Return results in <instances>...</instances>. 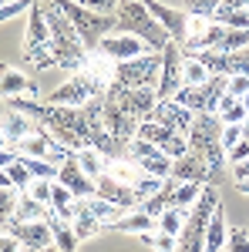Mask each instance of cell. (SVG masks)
Wrapping results in <instances>:
<instances>
[{
	"mask_svg": "<svg viewBox=\"0 0 249 252\" xmlns=\"http://www.w3.org/2000/svg\"><path fill=\"white\" fill-rule=\"evenodd\" d=\"M209 78H212L209 67L195 58V54H182V81L185 84H206Z\"/></svg>",
	"mask_w": 249,
	"mask_h": 252,
	"instance_id": "cell-29",
	"label": "cell"
},
{
	"mask_svg": "<svg viewBox=\"0 0 249 252\" xmlns=\"http://www.w3.org/2000/svg\"><path fill=\"white\" fill-rule=\"evenodd\" d=\"M172 178L175 182H199V185H212V168L199 152H185V155L172 158Z\"/></svg>",
	"mask_w": 249,
	"mask_h": 252,
	"instance_id": "cell-13",
	"label": "cell"
},
{
	"mask_svg": "<svg viewBox=\"0 0 249 252\" xmlns=\"http://www.w3.org/2000/svg\"><path fill=\"white\" fill-rule=\"evenodd\" d=\"M115 31L142 37L152 51H162V47L172 40L169 34H165V27L155 20V14L142 3V0H121V3H118V10H115Z\"/></svg>",
	"mask_w": 249,
	"mask_h": 252,
	"instance_id": "cell-1",
	"label": "cell"
},
{
	"mask_svg": "<svg viewBox=\"0 0 249 252\" xmlns=\"http://www.w3.org/2000/svg\"><path fill=\"white\" fill-rule=\"evenodd\" d=\"M215 115H219V121H222V125H243L249 111L243 108V101H239V97L222 94V97H219V108H215Z\"/></svg>",
	"mask_w": 249,
	"mask_h": 252,
	"instance_id": "cell-24",
	"label": "cell"
},
{
	"mask_svg": "<svg viewBox=\"0 0 249 252\" xmlns=\"http://www.w3.org/2000/svg\"><path fill=\"white\" fill-rule=\"evenodd\" d=\"M0 189H14V182H10V172H7V168H0Z\"/></svg>",
	"mask_w": 249,
	"mask_h": 252,
	"instance_id": "cell-50",
	"label": "cell"
},
{
	"mask_svg": "<svg viewBox=\"0 0 249 252\" xmlns=\"http://www.w3.org/2000/svg\"><path fill=\"white\" fill-rule=\"evenodd\" d=\"M47 205H40L31 192H20L17 198V212H14V222H34V219H44Z\"/></svg>",
	"mask_w": 249,
	"mask_h": 252,
	"instance_id": "cell-27",
	"label": "cell"
},
{
	"mask_svg": "<svg viewBox=\"0 0 249 252\" xmlns=\"http://www.w3.org/2000/svg\"><path fill=\"white\" fill-rule=\"evenodd\" d=\"M3 3H10V0H0V7H3Z\"/></svg>",
	"mask_w": 249,
	"mask_h": 252,
	"instance_id": "cell-55",
	"label": "cell"
},
{
	"mask_svg": "<svg viewBox=\"0 0 249 252\" xmlns=\"http://www.w3.org/2000/svg\"><path fill=\"white\" fill-rule=\"evenodd\" d=\"M108 91V84L101 78H95L91 71H74V78L68 81V84H61L54 94H47V104H64V108H81V104H88V101H95V97H105Z\"/></svg>",
	"mask_w": 249,
	"mask_h": 252,
	"instance_id": "cell-5",
	"label": "cell"
},
{
	"mask_svg": "<svg viewBox=\"0 0 249 252\" xmlns=\"http://www.w3.org/2000/svg\"><path fill=\"white\" fill-rule=\"evenodd\" d=\"M108 229H115V232L142 235V232H155V229H158V222H155V215H145L142 209H132V212L125 215V219H115V222H108Z\"/></svg>",
	"mask_w": 249,
	"mask_h": 252,
	"instance_id": "cell-20",
	"label": "cell"
},
{
	"mask_svg": "<svg viewBox=\"0 0 249 252\" xmlns=\"http://www.w3.org/2000/svg\"><path fill=\"white\" fill-rule=\"evenodd\" d=\"M226 94H232V97L249 94V74H236V78H229V84H226Z\"/></svg>",
	"mask_w": 249,
	"mask_h": 252,
	"instance_id": "cell-44",
	"label": "cell"
},
{
	"mask_svg": "<svg viewBox=\"0 0 249 252\" xmlns=\"http://www.w3.org/2000/svg\"><path fill=\"white\" fill-rule=\"evenodd\" d=\"M98 51H101L105 58H111V61L118 64V61L142 58V54H148L152 47H148V44H145L142 37H135V34H121V31H115V34L101 37V44H98Z\"/></svg>",
	"mask_w": 249,
	"mask_h": 252,
	"instance_id": "cell-11",
	"label": "cell"
},
{
	"mask_svg": "<svg viewBox=\"0 0 249 252\" xmlns=\"http://www.w3.org/2000/svg\"><path fill=\"white\" fill-rule=\"evenodd\" d=\"M232 175H236V182H246L249 178V158L236 161V165H232Z\"/></svg>",
	"mask_w": 249,
	"mask_h": 252,
	"instance_id": "cell-48",
	"label": "cell"
},
{
	"mask_svg": "<svg viewBox=\"0 0 249 252\" xmlns=\"http://www.w3.org/2000/svg\"><path fill=\"white\" fill-rule=\"evenodd\" d=\"M243 158H249V141H246V138H243V141H236L229 152H226V161H229V165L243 161Z\"/></svg>",
	"mask_w": 249,
	"mask_h": 252,
	"instance_id": "cell-46",
	"label": "cell"
},
{
	"mask_svg": "<svg viewBox=\"0 0 249 252\" xmlns=\"http://www.w3.org/2000/svg\"><path fill=\"white\" fill-rule=\"evenodd\" d=\"M226 239H229V225H226L222 205H219L209 219V229H206V252H222L226 249Z\"/></svg>",
	"mask_w": 249,
	"mask_h": 252,
	"instance_id": "cell-22",
	"label": "cell"
},
{
	"mask_svg": "<svg viewBox=\"0 0 249 252\" xmlns=\"http://www.w3.org/2000/svg\"><path fill=\"white\" fill-rule=\"evenodd\" d=\"M24 94H34V97H37V84H34V81H27L17 67H3V64H0V101L24 97Z\"/></svg>",
	"mask_w": 249,
	"mask_h": 252,
	"instance_id": "cell-18",
	"label": "cell"
},
{
	"mask_svg": "<svg viewBox=\"0 0 249 252\" xmlns=\"http://www.w3.org/2000/svg\"><path fill=\"white\" fill-rule=\"evenodd\" d=\"M7 172H10V182H14V189H17V192H27V189H31V182H34V175L27 172V165H24V161H10V165H7Z\"/></svg>",
	"mask_w": 249,
	"mask_h": 252,
	"instance_id": "cell-37",
	"label": "cell"
},
{
	"mask_svg": "<svg viewBox=\"0 0 249 252\" xmlns=\"http://www.w3.org/2000/svg\"><path fill=\"white\" fill-rule=\"evenodd\" d=\"M105 97H108V101H115L118 108H121L125 115H132L135 121L152 118V108L158 104L155 88H118V84H108Z\"/></svg>",
	"mask_w": 249,
	"mask_h": 252,
	"instance_id": "cell-8",
	"label": "cell"
},
{
	"mask_svg": "<svg viewBox=\"0 0 249 252\" xmlns=\"http://www.w3.org/2000/svg\"><path fill=\"white\" fill-rule=\"evenodd\" d=\"M239 128H243V138H246V141H249V115H246V121H243Z\"/></svg>",
	"mask_w": 249,
	"mask_h": 252,
	"instance_id": "cell-51",
	"label": "cell"
},
{
	"mask_svg": "<svg viewBox=\"0 0 249 252\" xmlns=\"http://www.w3.org/2000/svg\"><path fill=\"white\" fill-rule=\"evenodd\" d=\"M212 20H215V24H222V27H243V31H249V14L243 10V7L219 3V7H215V14H212Z\"/></svg>",
	"mask_w": 249,
	"mask_h": 252,
	"instance_id": "cell-25",
	"label": "cell"
},
{
	"mask_svg": "<svg viewBox=\"0 0 249 252\" xmlns=\"http://www.w3.org/2000/svg\"><path fill=\"white\" fill-rule=\"evenodd\" d=\"M246 14H249V3H246Z\"/></svg>",
	"mask_w": 249,
	"mask_h": 252,
	"instance_id": "cell-56",
	"label": "cell"
},
{
	"mask_svg": "<svg viewBox=\"0 0 249 252\" xmlns=\"http://www.w3.org/2000/svg\"><path fill=\"white\" fill-rule=\"evenodd\" d=\"M20 161L27 165V172L34 175V178H58V165L54 161H47V158H31V155H20Z\"/></svg>",
	"mask_w": 249,
	"mask_h": 252,
	"instance_id": "cell-35",
	"label": "cell"
},
{
	"mask_svg": "<svg viewBox=\"0 0 249 252\" xmlns=\"http://www.w3.org/2000/svg\"><path fill=\"white\" fill-rule=\"evenodd\" d=\"M31 7H34V0H10V3H3L0 7V24L3 20H14L17 14H27Z\"/></svg>",
	"mask_w": 249,
	"mask_h": 252,
	"instance_id": "cell-42",
	"label": "cell"
},
{
	"mask_svg": "<svg viewBox=\"0 0 249 252\" xmlns=\"http://www.w3.org/2000/svg\"><path fill=\"white\" fill-rule=\"evenodd\" d=\"M219 3H222V0H185V14L212 20V14H215V7H219Z\"/></svg>",
	"mask_w": 249,
	"mask_h": 252,
	"instance_id": "cell-39",
	"label": "cell"
},
{
	"mask_svg": "<svg viewBox=\"0 0 249 252\" xmlns=\"http://www.w3.org/2000/svg\"><path fill=\"white\" fill-rule=\"evenodd\" d=\"M145 246H152L155 252H175V246H178V235H169L162 232V229H155V232H142L138 235Z\"/></svg>",
	"mask_w": 249,
	"mask_h": 252,
	"instance_id": "cell-34",
	"label": "cell"
},
{
	"mask_svg": "<svg viewBox=\"0 0 249 252\" xmlns=\"http://www.w3.org/2000/svg\"><path fill=\"white\" fill-rule=\"evenodd\" d=\"M226 84H229L226 74H212L206 84H185V88H178L175 101L185 104L195 115H206V111H215L219 108V97L226 94Z\"/></svg>",
	"mask_w": 249,
	"mask_h": 252,
	"instance_id": "cell-7",
	"label": "cell"
},
{
	"mask_svg": "<svg viewBox=\"0 0 249 252\" xmlns=\"http://www.w3.org/2000/svg\"><path fill=\"white\" fill-rule=\"evenodd\" d=\"M81 202H84V209L95 215V219H101L105 225H108V222H115L118 215H125V209H121V205L108 202V198H101V195H88V198H81Z\"/></svg>",
	"mask_w": 249,
	"mask_h": 252,
	"instance_id": "cell-23",
	"label": "cell"
},
{
	"mask_svg": "<svg viewBox=\"0 0 249 252\" xmlns=\"http://www.w3.org/2000/svg\"><path fill=\"white\" fill-rule=\"evenodd\" d=\"M3 232H10L27 252L54 246V232H51V225H47L44 219H34V222H14V219H10V222L3 225Z\"/></svg>",
	"mask_w": 249,
	"mask_h": 252,
	"instance_id": "cell-10",
	"label": "cell"
},
{
	"mask_svg": "<svg viewBox=\"0 0 249 252\" xmlns=\"http://www.w3.org/2000/svg\"><path fill=\"white\" fill-rule=\"evenodd\" d=\"M239 101H243V108H246V111H249V94H243V97H239Z\"/></svg>",
	"mask_w": 249,
	"mask_h": 252,
	"instance_id": "cell-53",
	"label": "cell"
},
{
	"mask_svg": "<svg viewBox=\"0 0 249 252\" xmlns=\"http://www.w3.org/2000/svg\"><path fill=\"white\" fill-rule=\"evenodd\" d=\"M47 3H54L61 14L74 24L77 37H81V44L88 47V54H91V51H98L101 37L115 34V14H95V10L81 7L77 0H47Z\"/></svg>",
	"mask_w": 249,
	"mask_h": 252,
	"instance_id": "cell-3",
	"label": "cell"
},
{
	"mask_svg": "<svg viewBox=\"0 0 249 252\" xmlns=\"http://www.w3.org/2000/svg\"><path fill=\"white\" fill-rule=\"evenodd\" d=\"M158 54H162V71H158L155 94H158V101H169V97L178 94V88H185V81H182V47L175 40H169Z\"/></svg>",
	"mask_w": 249,
	"mask_h": 252,
	"instance_id": "cell-9",
	"label": "cell"
},
{
	"mask_svg": "<svg viewBox=\"0 0 249 252\" xmlns=\"http://www.w3.org/2000/svg\"><path fill=\"white\" fill-rule=\"evenodd\" d=\"M222 252H249V232L246 229H229V239H226Z\"/></svg>",
	"mask_w": 249,
	"mask_h": 252,
	"instance_id": "cell-40",
	"label": "cell"
},
{
	"mask_svg": "<svg viewBox=\"0 0 249 252\" xmlns=\"http://www.w3.org/2000/svg\"><path fill=\"white\" fill-rule=\"evenodd\" d=\"M77 3L88 7V10H95V14H115L121 0H77Z\"/></svg>",
	"mask_w": 249,
	"mask_h": 252,
	"instance_id": "cell-43",
	"label": "cell"
},
{
	"mask_svg": "<svg viewBox=\"0 0 249 252\" xmlns=\"http://www.w3.org/2000/svg\"><path fill=\"white\" fill-rule=\"evenodd\" d=\"M0 128H3V135H7V141H10V148H17L24 138L34 135V128H37V121L31 115H24V111H7L3 115V121H0Z\"/></svg>",
	"mask_w": 249,
	"mask_h": 252,
	"instance_id": "cell-19",
	"label": "cell"
},
{
	"mask_svg": "<svg viewBox=\"0 0 249 252\" xmlns=\"http://www.w3.org/2000/svg\"><path fill=\"white\" fill-rule=\"evenodd\" d=\"M20 249H24V246H20L17 239H14L10 232H3V229H0V252H20Z\"/></svg>",
	"mask_w": 249,
	"mask_h": 252,
	"instance_id": "cell-47",
	"label": "cell"
},
{
	"mask_svg": "<svg viewBox=\"0 0 249 252\" xmlns=\"http://www.w3.org/2000/svg\"><path fill=\"white\" fill-rule=\"evenodd\" d=\"M158 71H162V54L148 51L142 58L118 61L111 84H118V88H155L158 84Z\"/></svg>",
	"mask_w": 249,
	"mask_h": 252,
	"instance_id": "cell-6",
	"label": "cell"
},
{
	"mask_svg": "<svg viewBox=\"0 0 249 252\" xmlns=\"http://www.w3.org/2000/svg\"><path fill=\"white\" fill-rule=\"evenodd\" d=\"M20 158V152L17 148H0V168H7L10 161H17Z\"/></svg>",
	"mask_w": 249,
	"mask_h": 252,
	"instance_id": "cell-49",
	"label": "cell"
},
{
	"mask_svg": "<svg viewBox=\"0 0 249 252\" xmlns=\"http://www.w3.org/2000/svg\"><path fill=\"white\" fill-rule=\"evenodd\" d=\"M162 185H165V178H155V175H145V172H142V175H138V178L132 182V189H135V198H138V205H142L145 198H152V195L158 192Z\"/></svg>",
	"mask_w": 249,
	"mask_h": 252,
	"instance_id": "cell-33",
	"label": "cell"
},
{
	"mask_svg": "<svg viewBox=\"0 0 249 252\" xmlns=\"http://www.w3.org/2000/svg\"><path fill=\"white\" fill-rule=\"evenodd\" d=\"M152 121L165 125V128L175 131V135H189L192 121H195V111H189L185 104H178L175 97H169V101H158V104L152 108Z\"/></svg>",
	"mask_w": 249,
	"mask_h": 252,
	"instance_id": "cell-12",
	"label": "cell"
},
{
	"mask_svg": "<svg viewBox=\"0 0 249 252\" xmlns=\"http://www.w3.org/2000/svg\"><path fill=\"white\" fill-rule=\"evenodd\" d=\"M236 141H243V128L239 125H222V148L229 152Z\"/></svg>",
	"mask_w": 249,
	"mask_h": 252,
	"instance_id": "cell-45",
	"label": "cell"
},
{
	"mask_svg": "<svg viewBox=\"0 0 249 252\" xmlns=\"http://www.w3.org/2000/svg\"><path fill=\"white\" fill-rule=\"evenodd\" d=\"M58 182L61 185H68L71 192H74V198H88V195H98V182L91 178V175L84 172L81 165H77V155L68 158L64 165L58 168Z\"/></svg>",
	"mask_w": 249,
	"mask_h": 252,
	"instance_id": "cell-15",
	"label": "cell"
},
{
	"mask_svg": "<svg viewBox=\"0 0 249 252\" xmlns=\"http://www.w3.org/2000/svg\"><path fill=\"white\" fill-rule=\"evenodd\" d=\"M37 252H61L58 246H47V249H37Z\"/></svg>",
	"mask_w": 249,
	"mask_h": 252,
	"instance_id": "cell-54",
	"label": "cell"
},
{
	"mask_svg": "<svg viewBox=\"0 0 249 252\" xmlns=\"http://www.w3.org/2000/svg\"><path fill=\"white\" fill-rule=\"evenodd\" d=\"M98 195H101V198H108V202H115V205H121L125 212L138 209L135 189H132V185H125V182H118V178H111L108 172H105L101 178H98Z\"/></svg>",
	"mask_w": 249,
	"mask_h": 252,
	"instance_id": "cell-17",
	"label": "cell"
},
{
	"mask_svg": "<svg viewBox=\"0 0 249 252\" xmlns=\"http://www.w3.org/2000/svg\"><path fill=\"white\" fill-rule=\"evenodd\" d=\"M71 229H74L77 239H91V235H98L101 229H105V222H101V219H95V215L84 209V202L77 198V202H74V219H71Z\"/></svg>",
	"mask_w": 249,
	"mask_h": 252,
	"instance_id": "cell-21",
	"label": "cell"
},
{
	"mask_svg": "<svg viewBox=\"0 0 249 252\" xmlns=\"http://www.w3.org/2000/svg\"><path fill=\"white\" fill-rule=\"evenodd\" d=\"M206 185H199V182H178L175 185V195H172V209H192L195 205V198L202 195Z\"/></svg>",
	"mask_w": 249,
	"mask_h": 252,
	"instance_id": "cell-30",
	"label": "cell"
},
{
	"mask_svg": "<svg viewBox=\"0 0 249 252\" xmlns=\"http://www.w3.org/2000/svg\"><path fill=\"white\" fill-rule=\"evenodd\" d=\"M243 47H249V31H243V27H226V34L219 37V44L212 51L232 54V51H243Z\"/></svg>",
	"mask_w": 249,
	"mask_h": 252,
	"instance_id": "cell-28",
	"label": "cell"
},
{
	"mask_svg": "<svg viewBox=\"0 0 249 252\" xmlns=\"http://www.w3.org/2000/svg\"><path fill=\"white\" fill-rule=\"evenodd\" d=\"M77 155V165H81V168H84V172L91 175V178H101V175H105V165H108V158L101 155V152H98V148H91V145H88V148H81V152H74Z\"/></svg>",
	"mask_w": 249,
	"mask_h": 252,
	"instance_id": "cell-26",
	"label": "cell"
},
{
	"mask_svg": "<svg viewBox=\"0 0 249 252\" xmlns=\"http://www.w3.org/2000/svg\"><path fill=\"white\" fill-rule=\"evenodd\" d=\"M135 165L145 175H155V178H169V175H172V158L165 155V152H158V155H152V158H142V161H135Z\"/></svg>",
	"mask_w": 249,
	"mask_h": 252,
	"instance_id": "cell-31",
	"label": "cell"
},
{
	"mask_svg": "<svg viewBox=\"0 0 249 252\" xmlns=\"http://www.w3.org/2000/svg\"><path fill=\"white\" fill-rule=\"evenodd\" d=\"M158 152H162L158 145H152V141H145V138H138V135H135L132 141H128V158H132V161L152 158V155H158Z\"/></svg>",
	"mask_w": 249,
	"mask_h": 252,
	"instance_id": "cell-38",
	"label": "cell"
},
{
	"mask_svg": "<svg viewBox=\"0 0 249 252\" xmlns=\"http://www.w3.org/2000/svg\"><path fill=\"white\" fill-rule=\"evenodd\" d=\"M185 138H189V148H192V152H199V155L209 161L212 185H215V178L222 175V165H226V148H222V121H219V115H215V111L195 115L192 131Z\"/></svg>",
	"mask_w": 249,
	"mask_h": 252,
	"instance_id": "cell-2",
	"label": "cell"
},
{
	"mask_svg": "<svg viewBox=\"0 0 249 252\" xmlns=\"http://www.w3.org/2000/svg\"><path fill=\"white\" fill-rule=\"evenodd\" d=\"M185 215H189V209H165L155 222H158V229H162V232L178 235V232H182V225H185Z\"/></svg>",
	"mask_w": 249,
	"mask_h": 252,
	"instance_id": "cell-32",
	"label": "cell"
},
{
	"mask_svg": "<svg viewBox=\"0 0 249 252\" xmlns=\"http://www.w3.org/2000/svg\"><path fill=\"white\" fill-rule=\"evenodd\" d=\"M101 118H105L108 131H111L118 141H125V145H128V141L138 135V125H142V121H135L132 115H125L115 101H108V97H101Z\"/></svg>",
	"mask_w": 249,
	"mask_h": 252,
	"instance_id": "cell-16",
	"label": "cell"
},
{
	"mask_svg": "<svg viewBox=\"0 0 249 252\" xmlns=\"http://www.w3.org/2000/svg\"><path fill=\"white\" fill-rule=\"evenodd\" d=\"M0 148H10V141H7V135H3V128H0Z\"/></svg>",
	"mask_w": 249,
	"mask_h": 252,
	"instance_id": "cell-52",
	"label": "cell"
},
{
	"mask_svg": "<svg viewBox=\"0 0 249 252\" xmlns=\"http://www.w3.org/2000/svg\"><path fill=\"white\" fill-rule=\"evenodd\" d=\"M219 205H222V202H219L215 185H206L202 195L195 198V205L189 209V215H185V225H182V232H178L175 252H206V229H209V219Z\"/></svg>",
	"mask_w": 249,
	"mask_h": 252,
	"instance_id": "cell-4",
	"label": "cell"
},
{
	"mask_svg": "<svg viewBox=\"0 0 249 252\" xmlns=\"http://www.w3.org/2000/svg\"><path fill=\"white\" fill-rule=\"evenodd\" d=\"M246 232H249V229H246Z\"/></svg>",
	"mask_w": 249,
	"mask_h": 252,
	"instance_id": "cell-57",
	"label": "cell"
},
{
	"mask_svg": "<svg viewBox=\"0 0 249 252\" xmlns=\"http://www.w3.org/2000/svg\"><path fill=\"white\" fill-rule=\"evenodd\" d=\"M17 198H20L17 189H0V229L14 219V212H17Z\"/></svg>",
	"mask_w": 249,
	"mask_h": 252,
	"instance_id": "cell-36",
	"label": "cell"
},
{
	"mask_svg": "<svg viewBox=\"0 0 249 252\" xmlns=\"http://www.w3.org/2000/svg\"><path fill=\"white\" fill-rule=\"evenodd\" d=\"M51 44V27H47V17H44V3L34 0V7L27 10V34H24V54H34L40 47Z\"/></svg>",
	"mask_w": 249,
	"mask_h": 252,
	"instance_id": "cell-14",
	"label": "cell"
},
{
	"mask_svg": "<svg viewBox=\"0 0 249 252\" xmlns=\"http://www.w3.org/2000/svg\"><path fill=\"white\" fill-rule=\"evenodd\" d=\"M51 189H54V182H51V178H34L27 192L34 195V198H37L40 205H51Z\"/></svg>",
	"mask_w": 249,
	"mask_h": 252,
	"instance_id": "cell-41",
	"label": "cell"
}]
</instances>
